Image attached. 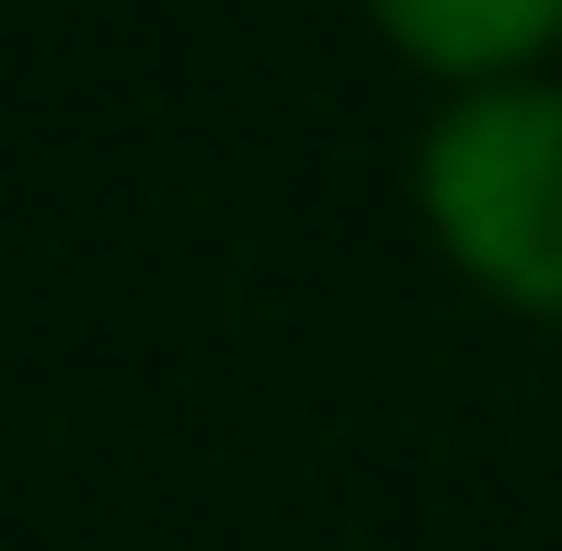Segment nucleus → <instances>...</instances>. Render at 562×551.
<instances>
[{"label":"nucleus","mask_w":562,"mask_h":551,"mask_svg":"<svg viewBox=\"0 0 562 551\" xmlns=\"http://www.w3.org/2000/svg\"><path fill=\"white\" fill-rule=\"evenodd\" d=\"M414 218L482 299L562 322V81H471L414 138Z\"/></svg>","instance_id":"1"},{"label":"nucleus","mask_w":562,"mask_h":551,"mask_svg":"<svg viewBox=\"0 0 562 551\" xmlns=\"http://www.w3.org/2000/svg\"><path fill=\"white\" fill-rule=\"evenodd\" d=\"M414 69H437L448 92L471 81H517L562 46V0H356Z\"/></svg>","instance_id":"2"}]
</instances>
